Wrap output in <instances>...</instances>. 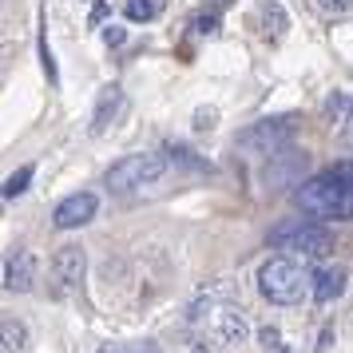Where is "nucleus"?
<instances>
[{"instance_id": "obj_8", "label": "nucleus", "mask_w": 353, "mask_h": 353, "mask_svg": "<svg viewBox=\"0 0 353 353\" xmlns=\"http://www.w3.org/2000/svg\"><path fill=\"white\" fill-rule=\"evenodd\" d=\"M52 274H56V282H60V290H64V294L80 290L83 274H88V254H83V246H76V242L60 246V250H56V258H52Z\"/></svg>"}, {"instance_id": "obj_3", "label": "nucleus", "mask_w": 353, "mask_h": 353, "mask_svg": "<svg viewBox=\"0 0 353 353\" xmlns=\"http://www.w3.org/2000/svg\"><path fill=\"white\" fill-rule=\"evenodd\" d=\"M270 246L282 250V254H290V258H302V262H321V258L334 250V234L318 219L310 223V214H305V219H290V223L274 226Z\"/></svg>"}, {"instance_id": "obj_7", "label": "nucleus", "mask_w": 353, "mask_h": 353, "mask_svg": "<svg viewBox=\"0 0 353 353\" xmlns=\"http://www.w3.org/2000/svg\"><path fill=\"white\" fill-rule=\"evenodd\" d=\"M96 210H99L96 194L92 191H76V194H68V199L56 203V210H52V226H56V230H76V226L92 223Z\"/></svg>"}, {"instance_id": "obj_23", "label": "nucleus", "mask_w": 353, "mask_h": 353, "mask_svg": "<svg viewBox=\"0 0 353 353\" xmlns=\"http://www.w3.org/2000/svg\"><path fill=\"white\" fill-rule=\"evenodd\" d=\"M318 8L321 12H350L353 0H318Z\"/></svg>"}, {"instance_id": "obj_10", "label": "nucleus", "mask_w": 353, "mask_h": 353, "mask_svg": "<svg viewBox=\"0 0 353 353\" xmlns=\"http://www.w3.org/2000/svg\"><path fill=\"white\" fill-rule=\"evenodd\" d=\"M119 112H123V88H119V83L99 88L96 108H92V135H103V131L112 128V119H115Z\"/></svg>"}, {"instance_id": "obj_15", "label": "nucleus", "mask_w": 353, "mask_h": 353, "mask_svg": "<svg viewBox=\"0 0 353 353\" xmlns=\"http://www.w3.org/2000/svg\"><path fill=\"white\" fill-rule=\"evenodd\" d=\"M123 12H128V20H155L159 17V4L155 0H128Z\"/></svg>"}, {"instance_id": "obj_2", "label": "nucleus", "mask_w": 353, "mask_h": 353, "mask_svg": "<svg viewBox=\"0 0 353 353\" xmlns=\"http://www.w3.org/2000/svg\"><path fill=\"white\" fill-rule=\"evenodd\" d=\"M191 325H194V353H214L226 350V345H242L246 337V318H242L239 305L219 302V298H207L191 310Z\"/></svg>"}, {"instance_id": "obj_21", "label": "nucleus", "mask_w": 353, "mask_h": 353, "mask_svg": "<svg viewBox=\"0 0 353 353\" xmlns=\"http://www.w3.org/2000/svg\"><path fill=\"white\" fill-rule=\"evenodd\" d=\"M191 24H194V32L199 36H214L219 32V17H194Z\"/></svg>"}, {"instance_id": "obj_24", "label": "nucleus", "mask_w": 353, "mask_h": 353, "mask_svg": "<svg viewBox=\"0 0 353 353\" xmlns=\"http://www.w3.org/2000/svg\"><path fill=\"white\" fill-rule=\"evenodd\" d=\"M103 17H108V4H96L92 8V24H103Z\"/></svg>"}, {"instance_id": "obj_12", "label": "nucleus", "mask_w": 353, "mask_h": 353, "mask_svg": "<svg viewBox=\"0 0 353 353\" xmlns=\"http://www.w3.org/2000/svg\"><path fill=\"white\" fill-rule=\"evenodd\" d=\"M32 175H36V167H32V163H24L20 171H12V175L4 179V199H8V203H12V199H20V194L28 191Z\"/></svg>"}, {"instance_id": "obj_4", "label": "nucleus", "mask_w": 353, "mask_h": 353, "mask_svg": "<svg viewBox=\"0 0 353 353\" xmlns=\"http://www.w3.org/2000/svg\"><path fill=\"white\" fill-rule=\"evenodd\" d=\"M310 286H314V278H305V270L290 254L266 258L258 266V294L274 305H298Z\"/></svg>"}, {"instance_id": "obj_20", "label": "nucleus", "mask_w": 353, "mask_h": 353, "mask_svg": "<svg viewBox=\"0 0 353 353\" xmlns=\"http://www.w3.org/2000/svg\"><path fill=\"white\" fill-rule=\"evenodd\" d=\"M40 64H44V76H48V83H60V72H56V60H52L48 40H40Z\"/></svg>"}, {"instance_id": "obj_22", "label": "nucleus", "mask_w": 353, "mask_h": 353, "mask_svg": "<svg viewBox=\"0 0 353 353\" xmlns=\"http://www.w3.org/2000/svg\"><path fill=\"white\" fill-rule=\"evenodd\" d=\"M123 40H128V32H123L119 24H108V28H103V44H108V48H119Z\"/></svg>"}, {"instance_id": "obj_13", "label": "nucleus", "mask_w": 353, "mask_h": 353, "mask_svg": "<svg viewBox=\"0 0 353 353\" xmlns=\"http://www.w3.org/2000/svg\"><path fill=\"white\" fill-rule=\"evenodd\" d=\"M4 350L8 353H20L24 350V341H28V330H24V321H17V318H4Z\"/></svg>"}, {"instance_id": "obj_25", "label": "nucleus", "mask_w": 353, "mask_h": 353, "mask_svg": "<svg viewBox=\"0 0 353 353\" xmlns=\"http://www.w3.org/2000/svg\"><path fill=\"white\" fill-rule=\"evenodd\" d=\"M99 353H123V350H119V345H103Z\"/></svg>"}, {"instance_id": "obj_18", "label": "nucleus", "mask_w": 353, "mask_h": 353, "mask_svg": "<svg viewBox=\"0 0 353 353\" xmlns=\"http://www.w3.org/2000/svg\"><path fill=\"white\" fill-rule=\"evenodd\" d=\"M262 17H266V24L274 20V36L286 32V12H282V8H278L274 0H266V4H262Z\"/></svg>"}, {"instance_id": "obj_5", "label": "nucleus", "mask_w": 353, "mask_h": 353, "mask_svg": "<svg viewBox=\"0 0 353 353\" xmlns=\"http://www.w3.org/2000/svg\"><path fill=\"white\" fill-rule=\"evenodd\" d=\"M167 167H171L167 155H159V151H139V155H128V159L115 163L103 183H108V191L128 194V191H139V187L159 183V179L167 175Z\"/></svg>"}, {"instance_id": "obj_19", "label": "nucleus", "mask_w": 353, "mask_h": 353, "mask_svg": "<svg viewBox=\"0 0 353 353\" xmlns=\"http://www.w3.org/2000/svg\"><path fill=\"white\" fill-rule=\"evenodd\" d=\"M219 123V108H199L194 112V131H214Z\"/></svg>"}, {"instance_id": "obj_16", "label": "nucleus", "mask_w": 353, "mask_h": 353, "mask_svg": "<svg viewBox=\"0 0 353 353\" xmlns=\"http://www.w3.org/2000/svg\"><path fill=\"white\" fill-rule=\"evenodd\" d=\"M258 341H262V350H266V353H290L278 325H262V330H258Z\"/></svg>"}, {"instance_id": "obj_9", "label": "nucleus", "mask_w": 353, "mask_h": 353, "mask_svg": "<svg viewBox=\"0 0 353 353\" xmlns=\"http://www.w3.org/2000/svg\"><path fill=\"white\" fill-rule=\"evenodd\" d=\"M36 286V258L24 246H12L4 258V290L8 294H28Z\"/></svg>"}, {"instance_id": "obj_1", "label": "nucleus", "mask_w": 353, "mask_h": 353, "mask_svg": "<svg viewBox=\"0 0 353 353\" xmlns=\"http://www.w3.org/2000/svg\"><path fill=\"white\" fill-rule=\"evenodd\" d=\"M302 214L318 223H350L353 219V159L334 163L330 171L305 179L298 191Z\"/></svg>"}, {"instance_id": "obj_17", "label": "nucleus", "mask_w": 353, "mask_h": 353, "mask_svg": "<svg viewBox=\"0 0 353 353\" xmlns=\"http://www.w3.org/2000/svg\"><path fill=\"white\" fill-rule=\"evenodd\" d=\"M167 155H171V163H179V167H191V171H207V159H194V151H187V147H167Z\"/></svg>"}, {"instance_id": "obj_14", "label": "nucleus", "mask_w": 353, "mask_h": 353, "mask_svg": "<svg viewBox=\"0 0 353 353\" xmlns=\"http://www.w3.org/2000/svg\"><path fill=\"white\" fill-rule=\"evenodd\" d=\"M325 112H330V119H334V123H353V99H345V96H330Z\"/></svg>"}, {"instance_id": "obj_6", "label": "nucleus", "mask_w": 353, "mask_h": 353, "mask_svg": "<svg viewBox=\"0 0 353 353\" xmlns=\"http://www.w3.org/2000/svg\"><path fill=\"white\" fill-rule=\"evenodd\" d=\"M294 128H298L294 115H270V119H258L246 131H239L234 147L242 155H250V159H266V155H278L294 139Z\"/></svg>"}, {"instance_id": "obj_11", "label": "nucleus", "mask_w": 353, "mask_h": 353, "mask_svg": "<svg viewBox=\"0 0 353 353\" xmlns=\"http://www.w3.org/2000/svg\"><path fill=\"white\" fill-rule=\"evenodd\" d=\"M310 294H314V302L318 305H330L337 302L341 294H345V266H321V270H314V286H310Z\"/></svg>"}]
</instances>
